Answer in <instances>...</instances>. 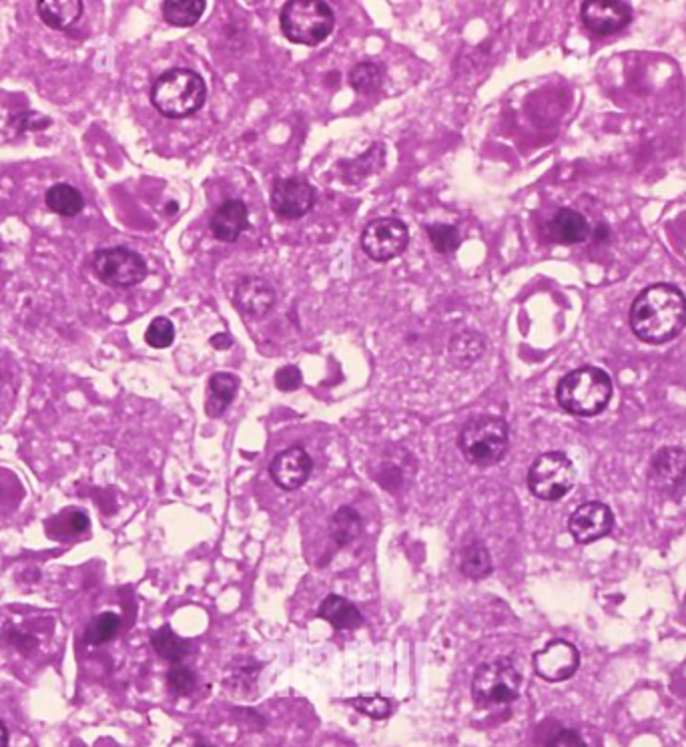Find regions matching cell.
I'll return each mask as SVG.
<instances>
[{
  "label": "cell",
  "mask_w": 686,
  "mask_h": 747,
  "mask_svg": "<svg viewBox=\"0 0 686 747\" xmlns=\"http://www.w3.org/2000/svg\"><path fill=\"white\" fill-rule=\"evenodd\" d=\"M376 157H384V147L382 145H374L368 153H364L360 159H356V167L352 171H358L360 179H364L366 175L378 171V167L384 165V159L376 161Z\"/></svg>",
  "instance_id": "d590c367"
},
{
  "label": "cell",
  "mask_w": 686,
  "mask_h": 747,
  "mask_svg": "<svg viewBox=\"0 0 686 747\" xmlns=\"http://www.w3.org/2000/svg\"><path fill=\"white\" fill-rule=\"evenodd\" d=\"M580 667V653L578 649L562 639L548 643L542 651L534 655V669L536 673L550 683L570 679Z\"/></svg>",
  "instance_id": "30bf717a"
},
{
  "label": "cell",
  "mask_w": 686,
  "mask_h": 747,
  "mask_svg": "<svg viewBox=\"0 0 686 747\" xmlns=\"http://www.w3.org/2000/svg\"><path fill=\"white\" fill-rule=\"evenodd\" d=\"M47 207L61 217H75L85 209L83 193L69 183H55L45 193Z\"/></svg>",
  "instance_id": "7402d4cb"
},
{
  "label": "cell",
  "mask_w": 686,
  "mask_h": 747,
  "mask_svg": "<svg viewBox=\"0 0 686 747\" xmlns=\"http://www.w3.org/2000/svg\"><path fill=\"white\" fill-rule=\"evenodd\" d=\"M450 356L454 360V364H458L460 368H468L472 364H476L484 352H486V338L478 332H460L456 334L452 340H450Z\"/></svg>",
  "instance_id": "cb8c5ba5"
},
{
  "label": "cell",
  "mask_w": 686,
  "mask_h": 747,
  "mask_svg": "<svg viewBox=\"0 0 686 747\" xmlns=\"http://www.w3.org/2000/svg\"><path fill=\"white\" fill-rule=\"evenodd\" d=\"M311 468V456L301 446H291L273 458L271 476L277 486L285 490H297L307 482Z\"/></svg>",
  "instance_id": "9a60e30c"
},
{
  "label": "cell",
  "mask_w": 686,
  "mask_h": 747,
  "mask_svg": "<svg viewBox=\"0 0 686 747\" xmlns=\"http://www.w3.org/2000/svg\"><path fill=\"white\" fill-rule=\"evenodd\" d=\"M430 241L438 254H452L460 247V231L448 223H436L428 227Z\"/></svg>",
  "instance_id": "4dcf8cb0"
},
{
  "label": "cell",
  "mask_w": 686,
  "mask_h": 747,
  "mask_svg": "<svg viewBox=\"0 0 686 747\" xmlns=\"http://www.w3.org/2000/svg\"><path fill=\"white\" fill-rule=\"evenodd\" d=\"M275 386L279 390H283V392L297 390L301 386V372H299V368H295V366H283L275 374Z\"/></svg>",
  "instance_id": "8d00e7d4"
},
{
  "label": "cell",
  "mask_w": 686,
  "mask_h": 747,
  "mask_svg": "<svg viewBox=\"0 0 686 747\" xmlns=\"http://www.w3.org/2000/svg\"><path fill=\"white\" fill-rule=\"evenodd\" d=\"M614 527V515L610 507L602 503H586L578 507L568 521V531L572 539L580 545H590L606 535H610Z\"/></svg>",
  "instance_id": "8fae6325"
},
{
  "label": "cell",
  "mask_w": 686,
  "mask_h": 747,
  "mask_svg": "<svg viewBox=\"0 0 686 747\" xmlns=\"http://www.w3.org/2000/svg\"><path fill=\"white\" fill-rule=\"evenodd\" d=\"M333 27L331 7L319 0H289L281 11V31L295 45L315 47L331 35Z\"/></svg>",
  "instance_id": "5b68a950"
},
{
  "label": "cell",
  "mask_w": 686,
  "mask_h": 747,
  "mask_svg": "<svg viewBox=\"0 0 686 747\" xmlns=\"http://www.w3.org/2000/svg\"><path fill=\"white\" fill-rule=\"evenodd\" d=\"M460 569L464 577L472 581H482L492 573V555L488 547L482 541H472L464 547L462 559H460Z\"/></svg>",
  "instance_id": "d4e9b609"
},
{
  "label": "cell",
  "mask_w": 686,
  "mask_h": 747,
  "mask_svg": "<svg viewBox=\"0 0 686 747\" xmlns=\"http://www.w3.org/2000/svg\"><path fill=\"white\" fill-rule=\"evenodd\" d=\"M612 398L610 376L596 366H582L568 372L556 388L560 408L574 416H596Z\"/></svg>",
  "instance_id": "7a4b0ae2"
},
{
  "label": "cell",
  "mask_w": 686,
  "mask_h": 747,
  "mask_svg": "<svg viewBox=\"0 0 686 747\" xmlns=\"http://www.w3.org/2000/svg\"><path fill=\"white\" fill-rule=\"evenodd\" d=\"M546 747H586L584 739L580 737V733L572 731V729H562L558 731Z\"/></svg>",
  "instance_id": "74e56055"
},
{
  "label": "cell",
  "mask_w": 686,
  "mask_h": 747,
  "mask_svg": "<svg viewBox=\"0 0 686 747\" xmlns=\"http://www.w3.org/2000/svg\"><path fill=\"white\" fill-rule=\"evenodd\" d=\"M89 525H91V521L83 511L69 509V511H65L63 515H59L51 521L49 531L55 537H71V535H79V533L87 531Z\"/></svg>",
  "instance_id": "f546056e"
},
{
  "label": "cell",
  "mask_w": 686,
  "mask_h": 747,
  "mask_svg": "<svg viewBox=\"0 0 686 747\" xmlns=\"http://www.w3.org/2000/svg\"><path fill=\"white\" fill-rule=\"evenodd\" d=\"M319 617L335 629H358L364 623L362 613L354 603L343 599L339 595H329L319 605Z\"/></svg>",
  "instance_id": "44dd1931"
},
{
  "label": "cell",
  "mask_w": 686,
  "mask_h": 747,
  "mask_svg": "<svg viewBox=\"0 0 686 747\" xmlns=\"http://www.w3.org/2000/svg\"><path fill=\"white\" fill-rule=\"evenodd\" d=\"M348 79H350V85L358 93L370 95V93H374V91H378L382 87V83H384V69L378 63L364 61V63H358L350 71Z\"/></svg>",
  "instance_id": "83f0119b"
},
{
  "label": "cell",
  "mask_w": 686,
  "mask_h": 747,
  "mask_svg": "<svg viewBox=\"0 0 686 747\" xmlns=\"http://www.w3.org/2000/svg\"><path fill=\"white\" fill-rule=\"evenodd\" d=\"M205 99V81L191 69H171L163 73L151 89L155 109L169 119H181L197 113Z\"/></svg>",
  "instance_id": "3957f363"
},
{
  "label": "cell",
  "mask_w": 686,
  "mask_h": 747,
  "mask_svg": "<svg viewBox=\"0 0 686 747\" xmlns=\"http://www.w3.org/2000/svg\"><path fill=\"white\" fill-rule=\"evenodd\" d=\"M15 133H29V131H43L51 125V119L41 115V113H35V111H25V113H19L15 117H11V123H9Z\"/></svg>",
  "instance_id": "e575fe53"
},
{
  "label": "cell",
  "mask_w": 686,
  "mask_h": 747,
  "mask_svg": "<svg viewBox=\"0 0 686 747\" xmlns=\"http://www.w3.org/2000/svg\"><path fill=\"white\" fill-rule=\"evenodd\" d=\"M362 535V517L352 507L335 511L329 523V537L337 547H348Z\"/></svg>",
  "instance_id": "603a6c76"
},
{
  "label": "cell",
  "mask_w": 686,
  "mask_h": 747,
  "mask_svg": "<svg viewBox=\"0 0 686 747\" xmlns=\"http://www.w3.org/2000/svg\"><path fill=\"white\" fill-rule=\"evenodd\" d=\"M153 649L157 651V655L177 665L189 653V643L181 639L175 631H171L169 627H163L161 631L153 635Z\"/></svg>",
  "instance_id": "4316f807"
},
{
  "label": "cell",
  "mask_w": 686,
  "mask_h": 747,
  "mask_svg": "<svg viewBox=\"0 0 686 747\" xmlns=\"http://www.w3.org/2000/svg\"><path fill=\"white\" fill-rule=\"evenodd\" d=\"M582 21L592 35L608 37L632 21V9L618 0H592L582 5Z\"/></svg>",
  "instance_id": "7c38bea8"
},
{
  "label": "cell",
  "mask_w": 686,
  "mask_h": 747,
  "mask_svg": "<svg viewBox=\"0 0 686 747\" xmlns=\"http://www.w3.org/2000/svg\"><path fill=\"white\" fill-rule=\"evenodd\" d=\"M410 229L402 219L378 217L370 221L362 233V249L376 262L396 260L406 252Z\"/></svg>",
  "instance_id": "9c48e42d"
},
{
  "label": "cell",
  "mask_w": 686,
  "mask_h": 747,
  "mask_svg": "<svg viewBox=\"0 0 686 747\" xmlns=\"http://www.w3.org/2000/svg\"><path fill=\"white\" fill-rule=\"evenodd\" d=\"M205 11L203 0H169L163 3V17L173 27H193Z\"/></svg>",
  "instance_id": "484cf974"
},
{
  "label": "cell",
  "mask_w": 686,
  "mask_h": 747,
  "mask_svg": "<svg viewBox=\"0 0 686 747\" xmlns=\"http://www.w3.org/2000/svg\"><path fill=\"white\" fill-rule=\"evenodd\" d=\"M247 205L239 199H227L211 217V233L215 239L223 243H233L241 237V233L247 229Z\"/></svg>",
  "instance_id": "e0dca14e"
},
{
  "label": "cell",
  "mask_w": 686,
  "mask_h": 747,
  "mask_svg": "<svg viewBox=\"0 0 686 747\" xmlns=\"http://www.w3.org/2000/svg\"><path fill=\"white\" fill-rule=\"evenodd\" d=\"M37 13L49 29L67 31L83 17V3L81 0H39Z\"/></svg>",
  "instance_id": "ac0fdd59"
},
{
  "label": "cell",
  "mask_w": 686,
  "mask_h": 747,
  "mask_svg": "<svg viewBox=\"0 0 686 747\" xmlns=\"http://www.w3.org/2000/svg\"><path fill=\"white\" fill-rule=\"evenodd\" d=\"M510 444L508 422L500 416H474L460 432L458 446L464 458L474 466H492L500 462Z\"/></svg>",
  "instance_id": "277c9868"
},
{
  "label": "cell",
  "mask_w": 686,
  "mask_h": 747,
  "mask_svg": "<svg viewBox=\"0 0 686 747\" xmlns=\"http://www.w3.org/2000/svg\"><path fill=\"white\" fill-rule=\"evenodd\" d=\"M239 390V378L229 372H217L209 380L207 388V402L205 410L209 418H219L227 406L233 402L235 394Z\"/></svg>",
  "instance_id": "ffe728a7"
},
{
  "label": "cell",
  "mask_w": 686,
  "mask_h": 747,
  "mask_svg": "<svg viewBox=\"0 0 686 747\" xmlns=\"http://www.w3.org/2000/svg\"><path fill=\"white\" fill-rule=\"evenodd\" d=\"M195 747H211V745H207V743H199V745H195Z\"/></svg>",
  "instance_id": "b9f144b4"
},
{
  "label": "cell",
  "mask_w": 686,
  "mask_h": 747,
  "mask_svg": "<svg viewBox=\"0 0 686 747\" xmlns=\"http://www.w3.org/2000/svg\"><path fill=\"white\" fill-rule=\"evenodd\" d=\"M576 482V468L564 452H546L534 460L528 472L530 492L542 501H560Z\"/></svg>",
  "instance_id": "52a82bcc"
},
{
  "label": "cell",
  "mask_w": 686,
  "mask_h": 747,
  "mask_svg": "<svg viewBox=\"0 0 686 747\" xmlns=\"http://www.w3.org/2000/svg\"><path fill=\"white\" fill-rule=\"evenodd\" d=\"M522 677L510 659H496L478 667L472 679V695L484 707L508 705L520 695Z\"/></svg>",
  "instance_id": "8992f818"
},
{
  "label": "cell",
  "mask_w": 686,
  "mask_h": 747,
  "mask_svg": "<svg viewBox=\"0 0 686 747\" xmlns=\"http://www.w3.org/2000/svg\"><path fill=\"white\" fill-rule=\"evenodd\" d=\"M11 641L25 653H31L37 649V639L35 637H29L25 633H19V631H11Z\"/></svg>",
  "instance_id": "f35d334b"
},
{
  "label": "cell",
  "mask_w": 686,
  "mask_h": 747,
  "mask_svg": "<svg viewBox=\"0 0 686 747\" xmlns=\"http://www.w3.org/2000/svg\"><path fill=\"white\" fill-rule=\"evenodd\" d=\"M231 344H233V338H231L229 334H225V332L215 334V336L211 338V346L217 348V350H227V348H231Z\"/></svg>",
  "instance_id": "ab89813d"
},
{
  "label": "cell",
  "mask_w": 686,
  "mask_h": 747,
  "mask_svg": "<svg viewBox=\"0 0 686 747\" xmlns=\"http://www.w3.org/2000/svg\"><path fill=\"white\" fill-rule=\"evenodd\" d=\"M271 207L283 219H299L313 207V189L303 177H285L273 185Z\"/></svg>",
  "instance_id": "4fadbf2b"
},
{
  "label": "cell",
  "mask_w": 686,
  "mask_h": 747,
  "mask_svg": "<svg viewBox=\"0 0 686 747\" xmlns=\"http://www.w3.org/2000/svg\"><path fill=\"white\" fill-rule=\"evenodd\" d=\"M630 328L646 344H666L686 328V296L672 284L644 288L630 306Z\"/></svg>",
  "instance_id": "6da1fadb"
},
{
  "label": "cell",
  "mask_w": 686,
  "mask_h": 747,
  "mask_svg": "<svg viewBox=\"0 0 686 747\" xmlns=\"http://www.w3.org/2000/svg\"><path fill=\"white\" fill-rule=\"evenodd\" d=\"M121 629V619L115 613H101L85 631V641L89 645H103L115 639Z\"/></svg>",
  "instance_id": "f1b7e54d"
},
{
  "label": "cell",
  "mask_w": 686,
  "mask_h": 747,
  "mask_svg": "<svg viewBox=\"0 0 686 747\" xmlns=\"http://www.w3.org/2000/svg\"><path fill=\"white\" fill-rule=\"evenodd\" d=\"M91 270L99 282L113 288H133L147 278V262L127 247L99 249L91 258Z\"/></svg>",
  "instance_id": "ba28073f"
},
{
  "label": "cell",
  "mask_w": 686,
  "mask_h": 747,
  "mask_svg": "<svg viewBox=\"0 0 686 747\" xmlns=\"http://www.w3.org/2000/svg\"><path fill=\"white\" fill-rule=\"evenodd\" d=\"M0 747H9V729L3 719H0Z\"/></svg>",
  "instance_id": "60d3db41"
},
{
  "label": "cell",
  "mask_w": 686,
  "mask_h": 747,
  "mask_svg": "<svg viewBox=\"0 0 686 747\" xmlns=\"http://www.w3.org/2000/svg\"><path fill=\"white\" fill-rule=\"evenodd\" d=\"M235 308L249 318L265 316L275 304V290L263 278H243L233 290Z\"/></svg>",
  "instance_id": "2e32d148"
},
{
  "label": "cell",
  "mask_w": 686,
  "mask_h": 747,
  "mask_svg": "<svg viewBox=\"0 0 686 747\" xmlns=\"http://www.w3.org/2000/svg\"><path fill=\"white\" fill-rule=\"evenodd\" d=\"M648 482L660 492H672L686 482V450L678 446H664L648 466Z\"/></svg>",
  "instance_id": "5bb4252c"
},
{
  "label": "cell",
  "mask_w": 686,
  "mask_h": 747,
  "mask_svg": "<svg viewBox=\"0 0 686 747\" xmlns=\"http://www.w3.org/2000/svg\"><path fill=\"white\" fill-rule=\"evenodd\" d=\"M167 685L175 695H189L197 685V677L189 667L177 663L167 673Z\"/></svg>",
  "instance_id": "836d02e7"
},
{
  "label": "cell",
  "mask_w": 686,
  "mask_h": 747,
  "mask_svg": "<svg viewBox=\"0 0 686 747\" xmlns=\"http://www.w3.org/2000/svg\"><path fill=\"white\" fill-rule=\"evenodd\" d=\"M550 231H552L556 241L566 243V245H574V243H582V241L588 239L590 225L580 211L570 209V207H562L552 217Z\"/></svg>",
  "instance_id": "d6986e66"
},
{
  "label": "cell",
  "mask_w": 686,
  "mask_h": 747,
  "mask_svg": "<svg viewBox=\"0 0 686 747\" xmlns=\"http://www.w3.org/2000/svg\"><path fill=\"white\" fill-rule=\"evenodd\" d=\"M145 342L151 348H157V350L169 348L175 342V326H173V322L169 318H165V316L155 318L149 324L147 332H145Z\"/></svg>",
  "instance_id": "1f68e13d"
},
{
  "label": "cell",
  "mask_w": 686,
  "mask_h": 747,
  "mask_svg": "<svg viewBox=\"0 0 686 747\" xmlns=\"http://www.w3.org/2000/svg\"><path fill=\"white\" fill-rule=\"evenodd\" d=\"M358 711H362L364 715L372 717V719H386L392 715L394 711V703L392 699L388 697H382V695H362V697H356L350 701Z\"/></svg>",
  "instance_id": "d6a6232c"
}]
</instances>
